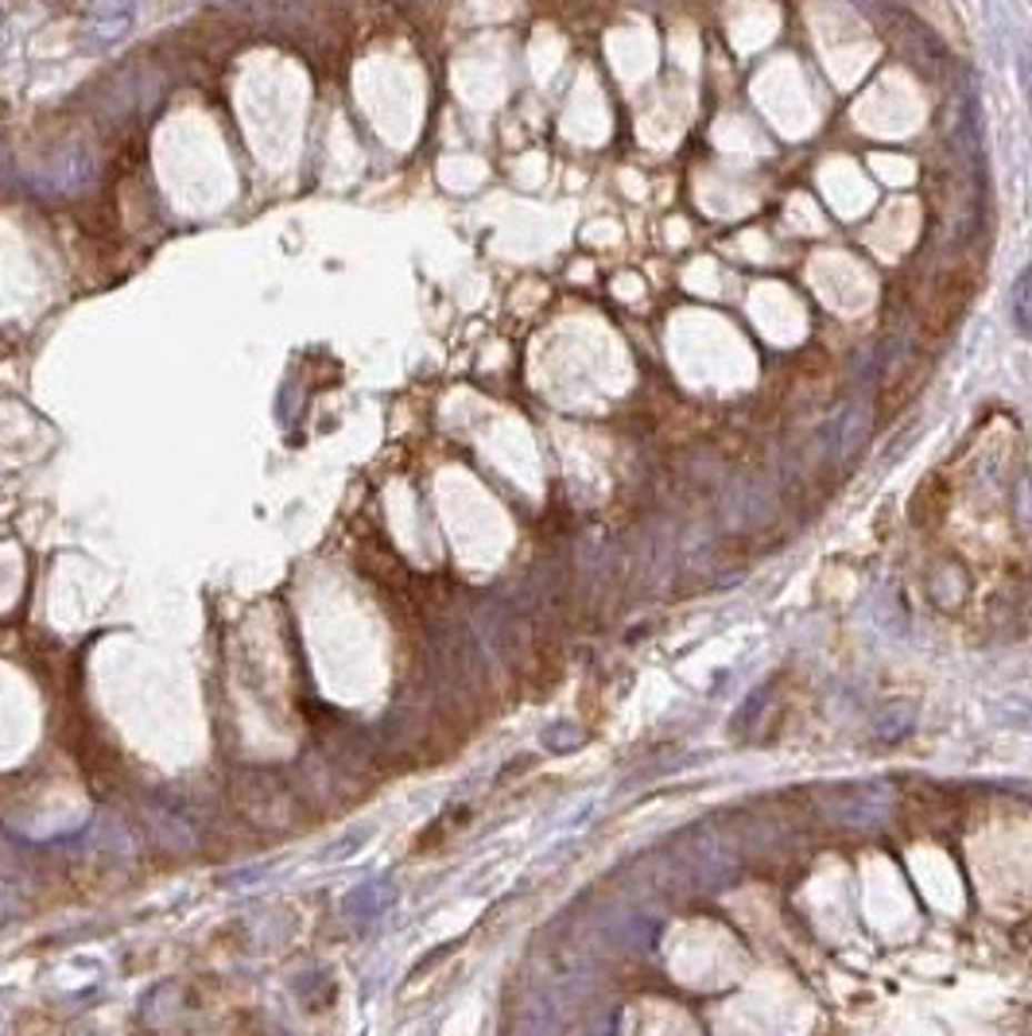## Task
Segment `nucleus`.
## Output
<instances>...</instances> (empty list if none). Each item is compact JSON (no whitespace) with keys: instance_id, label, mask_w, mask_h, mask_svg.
<instances>
[{"instance_id":"obj_6","label":"nucleus","mask_w":1032,"mask_h":1036,"mask_svg":"<svg viewBox=\"0 0 1032 1036\" xmlns=\"http://www.w3.org/2000/svg\"><path fill=\"white\" fill-rule=\"evenodd\" d=\"M909 726H912V706L909 703H896V706H889V711L878 714L881 742H896L901 734H909Z\"/></svg>"},{"instance_id":"obj_5","label":"nucleus","mask_w":1032,"mask_h":1036,"mask_svg":"<svg viewBox=\"0 0 1032 1036\" xmlns=\"http://www.w3.org/2000/svg\"><path fill=\"white\" fill-rule=\"evenodd\" d=\"M1010 308H1013V323H1018V331L1032 339V261L1025 264V272L1018 276V284H1013Z\"/></svg>"},{"instance_id":"obj_2","label":"nucleus","mask_w":1032,"mask_h":1036,"mask_svg":"<svg viewBox=\"0 0 1032 1036\" xmlns=\"http://www.w3.org/2000/svg\"><path fill=\"white\" fill-rule=\"evenodd\" d=\"M132 16H137V0H93L90 4V31L101 43L129 36Z\"/></svg>"},{"instance_id":"obj_4","label":"nucleus","mask_w":1032,"mask_h":1036,"mask_svg":"<svg viewBox=\"0 0 1032 1036\" xmlns=\"http://www.w3.org/2000/svg\"><path fill=\"white\" fill-rule=\"evenodd\" d=\"M928 591H932L935 606H959V602L966 599V575H963V567H935V571H932V583H928Z\"/></svg>"},{"instance_id":"obj_1","label":"nucleus","mask_w":1032,"mask_h":1036,"mask_svg":"<svg viewBox=\"0 0 1032 1036\" xmlns=\"http://www.w3.org/2000/svg\"><path fill=\"white\" fill-rule=\"evenodd\" d=\"M885 28L893 31L896 47H901V54L909 59L912 70H920L924 78H935L948 70V51H943V43L920 20H912V16H904V12H893Z\"/></svg>"},{"instance_id":"obj_3","label":"nucleus","mask_w":1032,"mask_h":1036,"mask_svg":"<svg viewBox=\"0 0 1032 1036\" xmlns=\"http://www.w3.org/2000/svg\"><path fill=\"white\" fill-rule=\"evenodd\" d=\"M963 308H966V284H951L948 292H940V300H935V308L928 311V323H924L928 342L943 339V334H948L951 326L959 323Z\"/></svg>"}]
</instances>
